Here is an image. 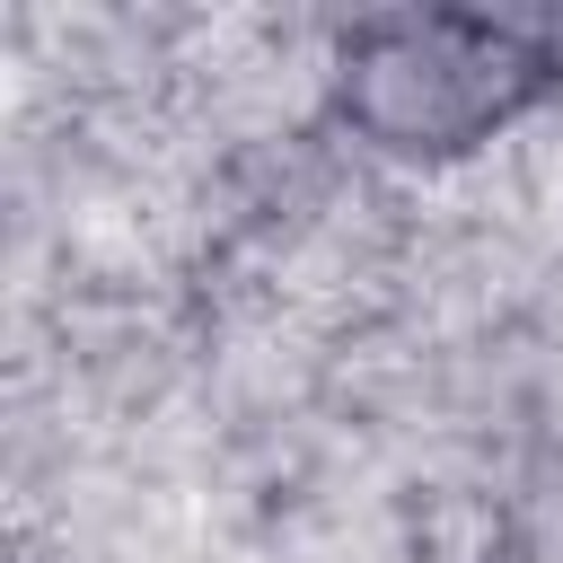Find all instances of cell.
<instances>
[{
	"label": "cell",
	"mask_w": 563,
	"mask_h": 563,
	"mask_svg": "<svg viewBox=\"0 0 563 563\" xmlns=\"http://www.w3.org/2000/svg\"><path fill=\"white\" fill-rule=\"evenodd\" d=\"M563 88V35L493 9H369L325 44L334 123L396 167H457Z\"/></svg>",
	"instance_id": "obj_1"
}]
</instances>
